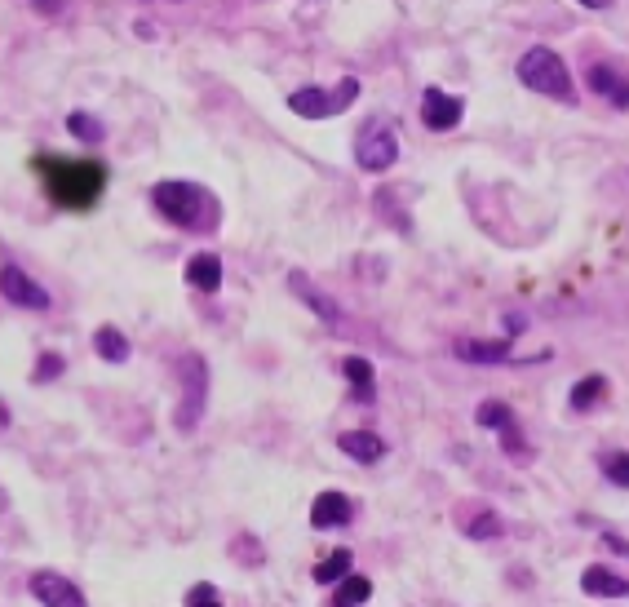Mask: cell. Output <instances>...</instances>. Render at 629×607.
I'll return each mask as SVG.
<instances>
[{
    "label": "cell",
    "mask_w": 629,
    "mask_h": 607,
    "mask_svg": "<svg viewBox=\"0 0 629 607\" xmlns=\"http://www.w3.org/2000/svg\"><path fill=\"white\" fill-rule=\"evenodd\" d=\"M9 421H14V417H9V408H5V399H0V426H9Z\"/></svg>",
    "instance_id": "34"
},
{
    "label": "cell",
    "mask_w": 629,
    "mask_h": 607,
    "mask_svg": "<svg viewBox=\"0 0 629 607\" xmlns=\"http://www.w3.org/2000/svg\"><path fill=\"white\" fill-rule=\"evenodd\" d=\"M461 532H466L470 541H497L501 532H505V523H501V514L497 510H474L470 519H461Z\"/></svg>",
    "instance_id": "21"
},
{
    "label": "cell",
    "mask_w": 629,
    "mask_h": 607,
    "mask_svg": "<svg viewBox=\"0 0 629 607\" xmlns=\"http://www.w3.org/2000/svg\"><path fill=\"white\" fill-rule=\"evenodd\" d=\"M350 519H355V501H350L346 492L328 488V492H319V497L311 501V528H319V532L346 528Z\"/></svg>",
    "instance_id": "14"
},
{
    "label": "cell",
    "mask_w": 629,
    "mask_h": 607,
    "mask_svg": "<svg viewBox=\"0 0 629 607\" xmlns=\"http://www.w3.org/2000/svg\"><path fill=\"white\" fill-rule=\"evenodd\" d=\"M0 297H5L9 306H23V311H49V302H54V297L45 293V284H36L32 275L14 262L0 266Z\"/></svg>",
    "instance_id": "7"
},
{
    "label": "cell",
    "mask_w": 629,
    "mask_h": 607,
    "mask_svg": "<svg viewBox=\"0 0 629 607\" xmlns=\"http://www.w3.org/2000/svg\"><path fill=\"white\" fill-rule=\"evenodd\" d=\"M581 5H585V9H612L616 0H581Z\"/></svg>",
    "instance_id": "33"
},
{
    "label": "cell",
    "mask_w": 629,
    "mask_h": 607,
    "mask_svg": "<svg viewBox=\"0 0 629 607\" xmlns=\"http://www.w3.org/2000/svg\"><path fill=\"white\" fill-rule=\"evenodd\" d=\"M337 448H342L350 461H364V466L386 457V439H381L377 430H346V435H337Z\"/></svg>",
    "instance_id": "17"
},
{
    "label": "cell",
    "mask_w": 629,
    "mask_h": 607,
    "mask_svg": "<svg viewBox=\"0 0 629 607\" xmlns=\"http://www.w3.org/2000/svg\"><path fill=\"white\" fill-rule=\"evenodd\" d=\"M598 470H603L607 483L629 488V452H603V457H598Z\"/></svg>",
    "instance_id": "26"
},
{
    "label": "cell",
    "mask_w": 629,
    "mask_h": 607,
    "mask_svg": "<svg viewBox=\"0 0 629 607\" xmlns=\"http://www.w3.org/2000/svg\"><path fill=\"white\" fill-rule=\"evenodd\" d=\"M231 559H235V563H249V568H262L266 554H262V545H257V537H235Z\"/></svg>",
    "instance_id": "28"
},
{
    "label": "cell",
    "mask_w": 629,
    "mask_h": 607,
    "mask_svg": "<svg viewBox=\"0 0 629 607\" xmlns=\"http://www.w3.org/2000/svg\"><path fill=\"white\" fill-rule=\"evenodd\" d=\"M342 377H346V386H350V399L355 404H373L377 399V373H373V359H364V355H346L342 359Z\"/></svg>",
    "instance_id": "15"
},
{
    "label": "cell",
    "mask_w": 629,
    "mask_h": 607,
    "mask_svg": "<svg viewBox=\"0 0 629 607\" xmlns=\"http://www.w3.org/2000/svg\"><path fill=\"white\" fill-rule=\"evenodd\" d=\"M67 133L76 142H85V147H98V142L107 138V125H102L98 116H89V111H71V116H67Z\"/></svg>",
    "instance_id": "25"
},
{
    "label": "cell",
    "mask_w": 629,
    "mask_h": 607,
    "mask_svg": "<svg viewBox=\"0 0 629 607\" xmlns=\"http://www.w3.org/2000/svg\"><path fill=\"white\" fill-rule=\"evenodd\" d=\"M350 568H355L350 550H346V545H337L333 554H324V559L315 563V572H311V576H315V585H333V581H342V576H346Z\"/></svg>",
    "instance_id": "23"
},
{
    "label": "cell",
    "mask_w": 629,
    "mask_h": 607,
    "mask_svg": "<svg viewBox=\"0 0 629 607\" xmlns=\"http://www.w3.org/2000/svg\"><path fill=\"white\" fill-rule=\"evenodd\" d=\"M173 373H178V382H182V399H178V408H173V430H178V435H195L204 421V408H209V386H213L209 359L200 351H187V355H178Z\"/></svg>",
    "instance_id": "3"
},
{
    "label": "cell",
    "mask_w": 629,
    "mask_h": 607,
    "mask_svg": "<svg viewBox=\"0 0 629 607\" xmlns=\"http://www.w3.org/2000/svg\"><path fill=\"white\" fill-rule=\"evenodd\" d=\"M151 209L160 213L164 222H173L178 231H195V235H213L222 226V204L218 195L200 182L187 178H164L151 187Z\"/></svg>",
    "instance_id": "1"
},
{
    "label": "cell",
    "mask_w": 629,
    "mask_h": 607,
    "mask_svg": "<svg viewBox=\"0 0 629 607\" xmlns=\"http://www.w3.org/2000/svg\"><path fill=\"white\" fill-rule=\"evenodd\" d=\"M204 603H222V590H218V585L200 581V585H191V590H187V607H204Z\"/></svg>",
    "instance_id": "29"
},
{
    "label": "cell",
    "mask_w": 629,
    "mask_h": 607,
    "mask_svg": "<svg viewBox=\"0 0 629 607\" xmlns=\"http://www.w3.org/2000/svg\"><path fill=\"white\" fill-rule=\"evenodd\" d=\"M474 421H479L483 430H492V435H497V430H505V426H514V408L505 404V399H483L479 408H474Z\"/></svg>",
    "instance_id": "24"
},
{
    "label": "cell",
    "mask_w": 629,
    "mask_h": 607,
    "mask_svg": "<svg viewBox=\"0 0 629 607\" xmlns=\"http://www.w3.org/2000/svg\"><path fill=\"white\" fill-rule=\"evenodd\" d=\"M32 599L45 603V607H80L85 603V590H80L76 581H67V576H58V572H36L32 576Z\"/></svg>",
    "instance_id": "12"
},
{
    "label": "cell",
    "mask_w": 629,
    "mask_h": 607,
    "mask_svg": "<svg viewBox=\"0 0 629 607\" xmlns=\"http://www.w3.org/2000/svg\"><path fill=\"white\" fill-rule=\"evenodd\" d=\"M585 89L598 98H607L616 111H629V76L612 63H590L585 67Z\"/></svg>",
    "instance_id": "10"
},
{
    "label": "cell",
    "mask_w": 629,
    "mask_h": 607,
    "mask_svg": "<svg viewBox=\"0 0 629 607\" xmlns=\"http://www.w3.org/2000/svg\"><path fill=\"white\" fill-rule=\"evenodd\" d=\"M40 173H45L49 200L63 209H89L107 191V169L94 160H40Z\"/></svg>",
    "instance_id": "2"
},
{
    "label": "cell",
    "mask_w": 629,
    "mask_h": 607,
    "mask_svg": "<svg viewBox=\"0 0 629 607\" xmlns=\"http://www.w3.org/2000/svg\"><path fill=\"white\" fill-rule=\"evenodd\" d=\"M452 355L474 368H501V364H510V355H514V337H457Z\"/></svg>",
    "instance_id": "8"
},
{
    "label": "cell",
    "mask_w": 629,
    "mask_h": 607,
    "mask_svg": "<svg viewBox=\"0 0 629 607\" xmlns=\"http://www.w3.org/2000/svg\"><path fill=\"white\" fill-rule=\"evenodd\" d=\"M63 5H67V0H32V9H40V14H45V18L63 14Z\"/></svg>",
    "instance_id": "32"
},
{
    "label": "cell",
    "mask_w": 629,
    "mask_h": 607,
    "mask_svg": "<svg viewBox=\"0 0 629 607\" xmlns=\"http://www.w3.org/2000/svg\"><path fill=\"white\" fill-rule=\"evenodd\" d=\"M355 98H359V80L342 76L333 89H324V85L293 89V94H288V107H293L297 116H306V120H333V116H342Z\"/></svg>",
    "instance_id": "5"
},
{
    "label": "cell",
    "mask_w": 629,
    "mask_h": 607,
    "mask_svg": "<svg viewBox=\"0 0 629 607\" xmlns=\"http://www.w3.org/2000/svg\"><path fill=\"white\" fill-rule=\"evenodd\" d=\"M67 373V359L58 355V351H40V359H36V368H32V382H58V377Z\"/></svg>",
    "instance_id": "27"
},
{
    "label": "cell",
    "mask_w": 629,
    "mask_h": 607,
    "mask_svg": "<svg viewBox=\"0 0 629 607\" xmlns=\"http://www.w3.org/2000/svg\"><path fill=\"white\" fill-rule=\"evenodd\" d=\"M373 209H377V218H390V226H395L399 235H412V213L395 200V187H381L373 195Z\"/></svg>",
    "instance_id": "20"
},
{
    "label": "cell",
    "mask_w": 629,
    "mask_h": 607,
    "mask_svg": "<svg viewBox=\"0 0 629 607\" xmlns=\"http://www.w3.org/2000/svg\"><path fill=\"white\" fill-rule=\"evenodd\" d=\"M607 395H612V382L603 373H585L581 382H572V390H567V408L572 413H594Z\"/></svg>",
    "instance_id": "16"
},
{
    "label": "cell",
    "mask_w": 629,
    "mask_h": 607,
    "mask_svg": "<svg viewBox=\"0 0 629 607\" xmlns=\"http://www.w3.org/2000/svg\"><path fill=\"white\" fill-rule=\"evenodd\" d=\"M288 288L297 293V302H302V306H311V311L319 315V324L342 328V311H337V302H333V297H328L324 288H319L306 271H288Z\"/></svg>",
    "instance_id": "11"
},
{
    "label": "cell",
    "mask_w": 629,
    "mask_h": 607,
    "mask_svg": "<svg viewBox=\"0 0 629 607\" xmlns=\"http://www.w3.org/2000/svg\"><path fill=\"white\" fill-rule=\"evenodd\" d=\"M373 599V581L359 572H346L342 581H333V603L337 607H350V603H368Z\"/></svg>",
    "instance_id": "22"
},
{
    "label": "cell",
    "mask_w": 629,
    "mask_h": 607,
    "mask_svg": "<svg viewBox=\"0 0 629 607\" xmlns=\"http://www.w3.org/2000/svg\"><path fill=\"white\" fill-rule=\"evenodd\" d=\"M182 280H187L195 293H222V280H226V266H222V257L218 253H209V249H200V253H191L187 257V266H182Z\"/></svg>",
    "instance_id": "13"
},
{
    "label": "cell",
    "mask_w": 629,
    "mask_h": 607,
    "mask_svg": "<svg viewBox=\"0 0 629 607\" xmlns=\"http://www.w3.org/2000/svg\"><path fill=\"white\" fill-rule=\"evenodd\" d=\"M514 76H519L523 89H532V94H541V98L567 102V107L576 102V80H572V71H567L563 58L554 54V49H545V45L528 49V54L519 58V67H514Z\"/></svg>",
    "instance_id": "4"
},
{
    "label": "cell",
    "mask_w": 629,
    "mask_h": 607,
    "mask_svg": "<svg viewBox=\"0 0 629 607\" xmlns=\"http://www.w3.org/2000/svg\"><path fill=\"white\" fill-rule=\"evenodd\" d=\"M0 510H9V497H5V492H0Z\"/></svg>",
    "instance_id": "35"
},
{
    "label": "cell",
    "mask_w": 629,
    "mask_h": 607,
    "mask_svg": "<svg viewBox=\"0 0 629 607\" xmlns=\"http://www.w3.org/2000/svg\"><path fill=\"white\" fill-rule=\"evenodd\" d=\"M581 590L594 594V599H621V594H629V581L616 576L612 568H603V563H590L581 576Z\"/></svg>",
    "instance_id": "18"
},
{
    "label": "cell",
    "mask_w": 629,
    "mask_h": 607,
    "mask_svg": "<svg viewBox=\"0 0 629 607\" xmlns=\"http://www.w3.org/2000/svg\"><path fill=\"white\" fill-rule=\"evenodd\" d=\"M461 120H466V102L457 94H443L439 85H430L426 94H421V125L430 133H448V129H457Z\"/></svg>",
    "instance_id": "9"
},
{
    "label": "cell",
    "mask_w": 629,
    "mask_h": 607,
    "mask_svg": "<svg viewBox=\"0 0 629 607\" xmlns=\"http://www.w3.org/2000/svg\"><path fill=\"white\" fill-rule=\"evenodd\" d=\"M94 355L102 359V364H129L133 342H129L125 333H120L116 324H102L98 333H94Z\"/></svg>",
    "instance_id": "19"
},
{
    "label": "cell",
    "mask_w": 629,
    "mask_h": 607,
    "mask_svg": "<svg viewBox=\"0 0 629 607\" xmlns=\"http://www.w3.org/2000/svg\"><path fill=\"white\" fill-rule=\"evenodd\" d=\"M523 328H528V315H523V311H510V315H505V337H519Z\"/></svg>",
    "instance_id": "30"
},
{
    "label": "cell",
    "mask_w": 629,
    "mask_h": 607,
    "mask_svg": "<svg viewBox=\"0 0 629 607\" xmlns=\"http://www.w3.org/2000/svg\"><path fill=\"white\" fill-rule=\"evenodd\" d=\"M603 545H607L612 554H629V541L621 537V532H612V528H603Z\"/></svg>",
    "instance_id": "31"
},
{
    "label": "cell",
    "mask_w": 629,
    "mask_h": 607,
    "mask_svg": "<svg viewBox=\"0 0 629 607\" xmlns=\"http://www.w3.org/2000/svg\"><path fill=\"white\" fill-rule=\"evenodd\" d=\"M399 160V133L386 120H368L364 133L355 138V164L364 173H386Z\"/></svg>",
    "instance_id": "6"
}]
</instances>
